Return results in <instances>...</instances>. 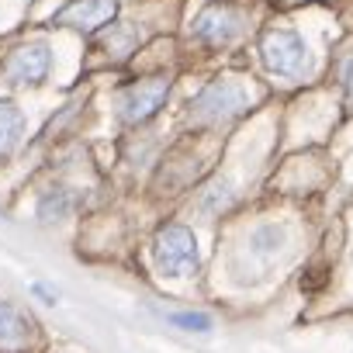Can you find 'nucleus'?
I'll return each mask as SVG.
<instances>
[{
  "mask_svg": "<svg viewBox=\"0 0 353 353\" xmlns=\"http://www.w3.org/2000/svg\"><path fill=\"white\" fill-rule=\"evenodd\" d=\"M152 263L163 277L198 274V239L188 225H163L152 239Z\"/></svg>",
  "mask_w": 353,
  "mask_h": 353,
  "instance_id": "1",
  "label": "nucleus"
},
{
  "mask_svg": "<svg viewBox=\"0 0 353 353\" xmlns=\"http://www.w3.org/2000/svg\"><path fill=\"white\" fill-rule=\"evenodd\" d=\"M260 59L277 77H301L312 66L305 39L298 32H288V28L263 32V39H260Z\"/></svg>",
  "mask_w": 353,
  "mask_h": 353,
  "instance_id": "2",
  "label": "nucleus"
},
{
  "mask_svg": "<svg viewBox=\"0 0 353 353\" xmlns=\"http://www.w3.org/2000/svg\"><path fill=\"white\" fill-rule=\"evenodd\" d=\"M250 108V90L239 83V80H215L208 83L194 104H191V121L198 125H212V121H225V118H236L239 111Z\"/></svg>",
  "mask_w": 353,
  "mask_h": 353,
  "instance_id": "3",
  "label": "nucleus"
},
{
  "mask_svg": "<svg viewBox=\"0 0 353 353\" xmlns=\"http://www.w3.org/2000/svg\"><path fill=\"white\" fill-rule=\"evenodd\" d=\"M166 94H170V80H163V77H156V80H139V83H132L128 90H121V97H118V118L128 121V125L149 121V118L163 108Z\"/></svg>",
  "mask_w": 353,
  "mask_h": 353,
  "instance_id": "4",
  "label": "nucleus"
},
{
  "mask_svg": "<svg viewBox=\"0 0 353 353\" xmlns=\"http://www.w3.org/2000/svg\"><path fill=\"white\" fill-rule=\"evenodd\" d=\"M243 32V14L232 4H208L194 18V35L205 46H229Z\"/></svg>",
  "mask_w": 353,
  "mask_h": 353,
  "instance_id": "5",
  "label": "nucleus"
},
{
  "mask_svg": "<svg viewBox=\"0 0 353 353\" xmlns=\"http://www.w3.org/2000/svg\"><path fill=\"white\" fill-rule=\"evenodd\" d=\"M49 66H52V52H49V46H46V42H28V46H18V49L8 56L4 73H8L11 83L25 87V83H39V80H46Z\"/></svg>",
  "mask_w": 353,
  "mask_h": 353,
  "instance_id": "6",
  "label": "nucleus"
},
{
  "mask_svg": "<svg viewBox=\"0 0 353 353\" xmlns=\"http://www.w3.org/2000/svg\"><path fill=\"white\" fill-rule=\"evenodd\" d=\"M118 14V0H70L56 11V25H70L80 32H97Z\"/></svg>",
  "mask_w": 353,
  "mask_h": 353,
  "instance_id": "7",
  "label": "nucleus"
},
{
  "mask_svg": "<svg viewBox=\"0 0 353 353\" xmlns=\"http://www.w3.org/2000/svg\"><path fill=\"white\" fill-rule=\"evenodd\" d=\"M32 343V322L11 305L0 298V350L4 353H21Z\"/></svg>",
  "mask_w": 353,
  "mask_h": 353,
  "instance_id": "8",
  "label": "nucleus"
},
{
  "mask_svg": "<svg viewBox=\"0 0 353 353\" xmlns=\"http://www.w3.org/2000/svg\"><path fill=\"white\" fill-rule=\"evenodd\" d=\"M21 128H25V118L14 104H0V156H4L8 149L18 145L21 139Z\"/></svg>",
  "mask_w": 353,
  "mask_h": 353,
  "instance_id": "9",
  "label": "nucleus"
},
{
  "mask_svg": "<svg viewBox=\"0 0 353 353\" xmlns=\"http://www.w3.org/2000/svg\"><path fill=\"white\" fill-rule=\"evenodd\" d=\"M70 212V194L66 191H49L42 201H39V219H46V222H56V219H63Z\"/></svg>",
  "mask_w": 353,
  "mask_h": 353,
  "instance_id": "10",
  "label": "nucleus"
},
{
  "mask_svg": "<svg viewBox=\"0 0 353 353\" xmlns=\"http://www.w3.org/2000/svg\"><path fill=\"white\" fill-rule=\"evenodd\" d=\"M166 322L176 325V329H188V332H208L212 329V315H205V312H173V315H166Z\"/></svg>",
  "mask_w": 353,
  "mask_h": 353,
  "instance_id": "11",
  "label": "nucleus"
},
{
  "mask_svg": "<svg viewBox=\"0 0 353 353\" xmlns=\"http://www.w3.org/2000/svg\"><path fill=\"white\" fill-rule=\"evenodd\" d=\"M32 291H35V294H39L46 305H56V291H52V288H46V284H35Z\"/></svg>",
  "mask_w": 353,
  "mask_h": 353,
  "instance_id": "12",
  "label": "nucleus"
},
{
  "mask_svg": "<svg viewBox=\"0 0 353 353\" xmlns=\"http://www.w3.org/2000/svg\"><path fill=\"white\" fill-rule=\"evenodd\" d=\"M346 94H350V101H353V59L346 63Z\"/></svg>",
  "mask_w": 353,
  "mask_h": 353,
  "instance_id": "13",
  "label": "nucleus"
}]
</instances>
